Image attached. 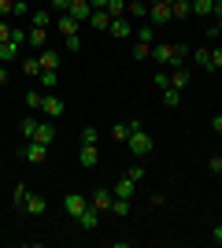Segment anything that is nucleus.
I'll return each instance as SVG.
<instances>
[{
	"mask_svg": "<svg viewBox=\"0 0 222 248\" xmlns=\"http://www.w3.org/2000/svg\"><path fill=\"white\" fill-rule=\"evenodd\" d=\"M126 148H130V152H133V155H137V159H145V155L152 152V148H156V141H152V134H148V130H141V126H137V130L130 134Z\"/></svg>",
	"mask_w": 222,
	"mask_h": 248,
	"instance_id": "obj_1",
	"label": "nucleus"
},
{
	"mask_svg": "<svg viewBox=\"0 0 222 248\" xmlns=\"http://www.w3.org/2000/svg\"><path fill=\"white\" fill-rule=\"evenodd\" d=\"M44 155H48V145H41V141H26V145L19 148V159H26V163H44Z\"/></svg>",
	"mask_w": 222,
	"mask_h": 248,
	"instance_id": "obj_2",
	"label": "nucleus"
},
{
	"mask_svg": "<svg viewBox=\"0 0 222 248\" xmlns=\"http://www.w3.org/2000/svg\"><path fill=\"white\" fill-rule=\"evenodd\" d=\"M85 207H89V197H82V193H67L63 197V211L74 218V222H78V215H82Z\"/></svg>",
	"mask_w": 222,
	"mask_h": 248,
	"instance_id": "obj_3",
	"label": "nucleus"
},
{
	"mask_svg": "<svg viewBox=\"0 0 222 248\" xmlns=\"http://www.w3.org/2000/svg\"><path fill=\"white\" fill-rule=\"evenodd\" d=\"M170 19H174V15H170V4H163V0L148 4V22H152V26H167Z\"/></svg>",
	"mask_w": 222,
	"mask_h": 248,
	"instance_id": "obj_4",
	"label": "nucleus"
},
{
	"mask_svg": "<svg viewBox=\"0 0 222 248\" xmlns=\"http://www.w3.org/2000/svg\"><path fill=\"white\" fill-rule=\"evenodd\" d=\"M137 126H141V119H126V123H115V126H111V137H115L118 145H126L130 134H133Z\"/></svg>",
	"mask_w": 222,
	"mask_h": 248,
	"instance_id": "obj_5",
	"label": "nucleus"
},
{
	"mask_svg": "<svg viewBox=\"0 0 222 248\" xmlns=\"http://www.w3.org/2000/svg\"><path fill=\"white\" fill-rule=\"evenodd\" d=\"M111 200H115V193H111V189H93V197H89V204L96 207V211H111Z\"/></svg>",
	"mask_w": 222,
	"mask_h": 248,
	"instance_id": "obj_6",
	"label": "nucleus"
},
{
	"mask_svg": "<svg viewBox=\"0 0 222 248\" xmlns=\"http://www.w3.org/2000/svg\"><path fill=\"white\" fill-rule=\"evenodd\" d=\"M67 15H71V19H78V22H89V15H93V4H89V0H71Z\"/></svg>",
	"mask_w": 222,
	"mask_h": 248,
	"instance_id": "obj_7",
	"label": "nucleus"
},
{
	"mask_svg": "<svg viewBox=\"0 0 222 248\" xmlns=\"http://www.w3.org/2000/svg\"><path fill=\"white\" fill-rule=\"evenodd\" d=\"M52 26H56L59 33H63V37H74V33L82 30V22H78V19H71V15H56V22H52Z\"/></svg>",
	"mask_w": 222,
	"mask_h": 248,
	"instance_id": "obj_8",
	"label": "nucleus"
},
{
	"mask_svg": "<svg viewBox=\"0 0 222 248\" xmlns=\"http://www.w3.org/2000/svg\"><path fill=\"white\" fill-rule=\"evenodd\" d=\"M44 207H48V200H44V197L26 193V200H22V211H26V215H44Z\"/></svg>",
	"mask_w": 222,
	"mask_h": 248,
	"instance_id": "obj_9",
	"label": "nucleus"
},
{
	"mask_svg": "<svg viewBox=\"0 0 222 248\" xmlns=\"http://www.w3.org/2000/svg\"><path fill=\"white\" fill-rule=\"evenodd\" d=\"M41 111L48 115V119H59V115L67 111V104L59 100V96H52V93H48V96H44V100H41Z\"/></svg>",
	"mask_w": 222,
	"mask_h": 248,
	"instance_id": "obj_10",
	"label": "nucleus"
},
{
	"mask_svg": "<svg viewBox=\"0 0 222 248\" xmlns=\"http://www.w3.org/2000/svg\"><path fill=\"white\" fill-rule=\"evenodd\" d=\"M126 19L148 22V4H145V0H126Z\"/></svg>",
	"mask_w": 222,
	"mask_h": 248,
	"instance_id": "obj_11",
	"label": "nucleus"
},
{
	"mask_svg": "<svg viewBox=\"0 0 222 248\" xmlns=\"http://www.w3.org/2000/svg\"><path fill=\"white\" fill-rule=\"evenodd\" d=\"M107 30H111V37H130V33H133V22H130L126 15H118V19H111Z\"/></svg>",
	"mask_w": 222,
	"mask_h": 248,
	"instance_id": "obj_12",
	"label": "nucleus"
},
{
	"mask_svg": "<svg viewBox=\"0 0 222 248\" xmlns=\"http://www.w3.org/2000/svg\"><path fill=\"white\" fill-rule=\"evenodd\" d=\"M37 63H41V71H56V67H59V52L56 48H41L37 52Z\"/></svg>",
	"mask_w": 222,
	"mask_h": 248,
	"instance_id": "obj_13",
	"label": "nucleus"
},
{
	"mask_svg": "<svg viewBox=\"0 0 222 248\" xmlns=\"http://www.w3.org/2000/svg\"><path fill=\"white\" fill-rule=\"evenodd\" d=\"M78 226H82V230H96V226H100V211H96V207L89 204V207L82 211V215H78Z\"/></svg>",
	"mask_w": 222,
	"mask_h": 248,
	"instance_id": "obj_14",
	"label": "nucleus"
},
{
	"mask_svg": "<svg viewBox=\"0 0 222 248\" xmlns=\"http://www.w3.org/2000/svg\"><path fill=\"white\" fill-rule=\"evenodd\" d=\"M30 141H41V145L52 148V141H56V126H52V123H37V134H33Z\"/></svg>",
	"mask_w": 222,
	"mask_h": 248,
	"instance_id": "obj_15",
	"label": "nucleus"
},
{
	"mask_svg": "<svg viewBox=\"0 0 222 248\" xmlns=\"http://www.w3.org/2000/svg\"><path fill=\"white\" fill-rule=\"evenodd\" d=\"M152 60L156 63H170V67H174V45H152Z\"/></svg>",
	"mask_w": 222,
	"mask_h": 248,
	"instance_id": "obj_16",
	"label": "nucleus"
},
{
	"mask_svg": "<svg viewBox=\"0 0 222 248\" xmlns=\"http://www.w3.org/2000/svg\"><path fill=\"white\" fill-rule=\"evenodd\" d=\"M196 67H200L204 74H211V48H192V56H189Z\"/></svg>",
	"mask_w": 222,
	"mask_h": 248,
	"instance_id": "obj_17",
	"label": "nucleus"
},
{
	"mask_svg": "<svg viewBox=\"0 0 222 248\" xmlns=\"http://www.w3.org/2000/svg\"><path fill=\"white\" fill-rule=\"evenodd\" d=\"M96 163H100V148H96V145H82V167H85V170H93Z\"/></svg>",
	"mask_w": 222,
	"mask_h": 248,
	"instance_id": "obj_18",
	"label": "nucleus"
},
{
	"mask_svg": "<svg viewBox=\"0 0 222 248\" xmlns=\"http://www.w3.org/2000/svg\"><path fill=\"white\" fill-rule=\"evenodd\" d=\"M189 82H192V71H189V67H174V74H170V85H174V89H185Z\"/></svg>",
	"mask_w": 222,
	"mask_h": 248,
	"instance_id": "obj_19",
	"label": "nucleus"
},
{
	"mask_svg": "<svg viewBox=\"0 0 222 248\" xmlns=\"http://www.w3.org/2000/svg\"><path fill=\"white\" fill-rule=\"evenodd\" d=\"M133 33H137V41L156 45V26H152V22H137V26H133Z\"/></svg>",
	"mask_w": 222,
	"mask_h": 248,
	"instance_id": "obj_20",
	"label": "nucleus"
},
{
	"mask_svg": "<svg viewBox=\"0 0 222 248\" xmlns=\"http://www.w3.org/2000/svg\"><path fill=\"white\" fill-rule=\"evenodd\" d=\"M30 22L33 26H41V30H48V26H52V11H44V8H37V11H30Z\"/></svg>",
	"mask_w": 222,
	"mask_h": 248,
	"instance_id": "obj_21",
	"label": "nucleus"
},
{
	"mask_svg": "<svg viewBox=\"0 0 222 248\" xmlns=\"http://www.w3.org/2000/svg\"><path fill=\"white\" fill-rule=\"evenodd\" d=\"M170 15H174V19H189L192 4H189V0H170Z\"/></svg>",
	"mask_w": 222,
	"mask_h": 248,
	"instance_id": "obj_22",
	"label": "nucleus"
},
{
	"mask_svg": "<svg viewBox=\"0 0 222 248\" xmlns=\"http://www.w3.org/2000/svg\"><path fill=\"white\" fill-rule=\"evenodd\" d=\"M44 41H48V30H41V26H33L26 33V45H33V48H44Z\"/></svg>",
	"mask_w": 222,
	"mask_h": 248,
	"instance_id": "obj_23",
	"label": "nucleus"
},
{
	"mask_svg": "<svg viewBox=\"0 0 222 248\" xmlns=\"http://www.w3.org/2000/svg\"><path fill=\"white\" fill-rule=\"evenodd\" d=\"M133 189H137V182H130V178H118L111 193H115V197H133Z\"/></svg>",
	"mask_w": 222,
	"mask_h": 248,
	"instance_id": "obj_24",
	"label": "nucleus"
},
{
	"mask_svg": "<svg viewBox=\"0 0 222 248\" xmlns=\"http://www.w3.org/2000/svg\"><path fill=\"white\" fill-rule=\"evenodd\" d=\"M189 4H192V15H200V19H207L215 11V0H189Z\"/></svg>",
	"mask_w": 222,
	"mask_h": 248,
	"instance_id": "obj_25",
	"label": "nucleus"
},
{
	"mask_svg": "<svg viewBox=\"0 0 222 248\" xmlns=\"http://www.w3.org/2000/svg\"><path fill=\"white\" fill-rule=\"evenodd\" d=\"M89 26H96V30H107V26H111V15H107L104 8L93 11V15H89Z\"/></svg>",
	"mask_w": 222,
	"mask_h": 248,
	"instance_id": "obj_26",
	"label": "nucleus"
},
{
	"mask_svg": "<svg viewBox=\"0 0 222 248\" xmlns=\"http://www.w3.org/2000/svg\"><path fill=\"white\" fill-rule=\"evenodd\" d=\"M37 85H41V89H56V85H59V74L56 71H41L37 74Z\"/></svg>",
	"mask_w": 222,
	"mask_h": 248,
	"instance_id": "obj_27",
	"label": "nucleus"
},
{
	"mask_svg": "<svg viewBox=\"0 0 222 248\" xmlns=\"http://www.w3.org/2000/svg\"><path fill=\"white\" fill-rule=\"evenodd\" d=\"M19 48H22V45H15V41H4V45H0V63L15 60V56H19Z\"/></svg>",
	"mask_w": 222,
	"mask_h": 248,
	"instance_id": "obj_28",
	"label": "nucleus"
},
{
	"mask_svg": "<svg viewBox=\"0 0 222 248\" xmlns=\"http://www.w3.org/2000/svg\"><path fill=\"white\" fill-rule=\"evenodd\" d=\"M41 100H44L41 85H37V89H30V93H26V108H30V111H41Z\"/></svg>",
	"mask_w": 222,
	"mask_h": 248,
	"instance_id": "obj_29",
	"label": "nucleus"
},
{
	"mask_svg": "<svg viewBox=\"0 0 222 248\" xmlns=\"http://www.w3.org/2000/svg\"><path fill=\"white\" fill-rule=\"evenodd\" d=\"M130 207H133V204H130V197H115V200H111V211H115L118 218L130 215Z\"/></svg>",
	"mask_w": 222,
	"mask_h": 248,
	"instance_id": "obj_30",
	"label": "nucleus"
},
{
	"mask_svg": "<svg viewBox=\"0 0 222 248\" xmlns=\"http://www.w3.org/2000/svg\"><path fill=\"white\" fill-rule=\"evenodd\" d=\"M163 104H167V108H178V104H181V93L174 89V85H167V89H163Z\"/></svg>",
	"mask_w": 222,
	"mask_h": 248,
	"instance_id": "obj_31",
	"label": "nucleus"
},
{
	"mask_svg": "<svg viewBox=\"0 0 222 248\" xmlns=\"http://www.w3.org/2000/svg\"><path fill=\"white\" fill-rule=\"evenodd\" d=\"M107 15H111V19H118V15H126V0H107Z\"/></svg>",
	"mask_w": 222,
	"mask_h": 248,
	"instance_id": "obj_32",
	"label": "nucleus"
},
{
	"mask_svg": "<svg viewBox=\"0 0 222 248\" xmlns=\"http://www.w3.org/2000/svg\"><path fill=\"white\" fill-rule=\"evenodd\" d=\"M19 130H22V141H30V137L37 134V119H22V123H19Z\"/></svg>",
	"mask_w": 222,
	"mask_h": 248,
	"instance_id": "obj_33",
	"label": "nucleus"
},
{
	"mask_svg": "<svg viewBox=\"0 0 222 248\" xmlns=\"http://www.w3.org/2000/svg\"><path fill=\"white\" fill-rule=\"evenodd\" d=\"M133 60H152V45L137 41V45H133Z\"/></svg>",
	"mask_w": 222,
	"mask_h": 248,
	"instance_id": "obj_34",
	"label": "nucleus"
},
{
	"mask_svg": "<svg viewBox=\"0 0 222 248\" xmlns=\"http://www.w3.org/2000/svg\"><path fill=\"white\" fill-rule=\"evenodd\" d=\"M22 74H30V78H37V74H41V63H37V56H33V60H22Z\"/></svg>",
	"mask_w": 222,
	"mask_h": 248,
	"instance_id": "obj_35",
	"label": "nucleus"
},
{
	"mask_svg": "<svg viewBox=\"0 0 222 248\" xmlns=\"http://www.w3.org/2000/svg\"><path fill=\"white\" fill-rule=\"evenodd\" d=\"M96 141H100V130H96V126H85L82 130V145H96Z\"/></svg>",
	"mask_w": 222,
	"mask_h": 248,
	"instance_id": "obj_36",
	"label": "nucleus"
},
{
	"mask_svg": "<svg viewBox=\"0 0 222 248\" xmlns=\"http://www.w3.org/2000/svg\"><path fill=\"white\" fill-rule=\"evenodd\" d=\"M215 26H211V33H222V0H215Z\"/></svg>",
	"mask_w": 222,
	"mask_h": 248,
	"instance_id": "obj_37",
	"label": "nucleus"
},
{
	"mask_svg": "<svg viewBox=\"0 0 222 248\" xmlns=\"http://www.w3.org/2000/svg\"><path fill=\"white\" fill-rule=\"evenodd\" d=\"M26 33H30V30H22V26L15 30V26H11V37H8V41H15V45H26Z\"/></svg>",
	"mask_w": 222,
	"mask_h": 248,
	"instance_id": "obj_38",
	"label": "nucleus"
},
{
	"mask_svg": "<svg viewBox=\"0 0 222 248\" xmlns=\"http://www.w3.org/2000/svg\"><path fill=\"white\" fill-rule=\"evenodd\" d=\"M11 15H19V19L30 15V0H15V11H11Z\"/></svg>",
	"mask_w": 222,
	"mask_h": 248,
	"instance_id": "obj_39",
	"label": "nucleus"
},
{
	"mask_svg": "<svg viewBox=\"0 0 222 248\" xmlns=\"http://www.w3.org/2000/svg\"><path fill=\"white\" fill-rule=\"evenodd\" d=\"M211 71H222V48H211Z\"/></svg>",
	"mask_w": 222,
	"mask_h": 248,
	"instance_id": "obj_40",
	"label": "nucleus"
},
{
	"mask_svg": "<svg viewBox=\"0 0 222 248\" xmlns=\"http://www.w3.org/2000/svg\"><path fill=\"white\" fill-rule=\"evenodd\" d=\"M126 178H130V182H141V178H145V167H130Z\"/></svg>",
	"mask_w": 222,
	"mask_h": 248,
	"instance_id": "obj_41",
	"label": "nucleus"
},
{
	"mask_svg": "<svg viewBox=\"0 0 222 248\" xmlns=\"http://www.w3.org/2000/svg\"><path fill=\"white\" fill-rule=\"evenodd\" d=\"M67 52H82V37L74 33V37H67Z\"/></svg>",
	"mask_w": 222,
	"mask_h": 248,
	"instance_id": "obj_42",
	"label": "nucleus"
},
{
	"mask_svg": "<svg viewBox=\"0 0 222 248\" xmlns=\"http://www.w3.org/2000/svg\"><path fill=\"white\" fill-rule=\"evenodd\" d=\"M207 170H215V174H222V155H211V159H207Z\"/></svg>",
	"mask_w": 222,
	"mask_h": 248,
	"instance_id": "obj_43",
	"label": "nucleus"
},
{
	"mask_svg": "<svg viewBox=\"0 0 222 248\" xmlns=\"http://www.w3.org/2000/svg\"><path fill=\"white\" fill-rule=\"evenodd\" d=\"M26 193H30L26 186H15V204H19V207H22V200H26Z\"/></svg>",
	"mask_w": 222,
	"mask_h": 248,
	"instance_id": "obj_44",
	"label": "nucleus"
},
{
	"mask_svg": "<svg viewBox=\"0 0 222 248\" xmlns=\"http://www.w3.org/2000/svg\"><path fill=\"white\" fill-rule=\"evenodd\" d=\"M15 11V0H0V15H11Z\"/></svg>",
	"mask_w": 222,
	"mask_h": 248,
	"instance_id": "obj_45",
	"label": "nucleus"
},
{
	"mask_svg": "<svg viewBox=\"0 0 222 248\" xmlns=\"http://www.w3.org/2000/svg\"><path fill=\"white\" fill-rule=\"evenodd\" d=\"M8 37H11V26H8V22H4V19H0V45L8 41Z\"/></svg>",
	"mask_w": 222,
	"mask_h": 248,
	"instance_id": "obj_46",
	"label": "nucleus"
},
{
	"mask_svg": "<svg viewBox=\"0 0 222 248\" xmlns=\"http://www.w3.org/2000/svg\"><path fill=\"white\" fill-rule=\"evenodd\" d=\"M156 85H159V89H167V85H170V78H167L163 71H156Z\"/></svg>",
	"mask_w": 222,
	"mask_h": 248,
	"instance_id": "obj_47",
	"label": "nucleus"
},
{
	"mask_svg": "<svg viewBox=\"0 0 222 248\" xmlns=\"http://www.w3.org/2000/svg\"><path fill=\"white\" fill-rule=\"evenodd\" d=\"M211 241H215V245H222V222H215V230H211Z\"/></svg>",
	"mask_w": 222,
	"mask_h": 248,
	"instance_id": "obj_48",
	"label": "nucleus"
},
{
	"mask_svg": "<svg viewBox=\"0 0 222 248\" xmlns=\"http://www.w3.org/2000/svg\"><path fill=\"white\" fill-rule=\"evenodd\" d=\"M211 130H215V134L222 137V115H215V119H211Z\"/></svg>",
	"mask_w": 222,
	"mask_h": 248,
	"instance_id": "obj_49",
	"label": "nucleus"
},
{
	"mask_svg": "<svg viewBox=\"0 0 222 248\" xmlns=\"http://www.w3.org/2000/svg\"><path fill=\"white\" fill-rule=\"evenodd\" d=\"M0 85H8V67L0 63Z\"/></svg>",
	"mask_w": 222,
	"mask_h": 248,
	"instance_id": "obj_50",
	"label": "nucleus"
},
{
	"mask_svg": "<svg viewBox=\"0 0 222 248\" xmlns=\"http://www.w3.org/2000/svg\"><path fill=\"white\" fill-rule=\"evenodd\" d=\"M93 4V11H100V8H107V0H89Z\"/></svg>",
	"mask_w": 222,
	"mask_h": 248,
	"instance_id": "obj_51",
	"label": "nucleus"
},
{
	"mask_svg": "<svg viewBox=\"0 0 222 248\" xmlns=\"http://www.w3.org/2000/svg\"><path fill=\"white\" fill-rule=\"evenodd\" d=\"M0 167H4V155H0Z\"/></svg>",
	"mask_w": 222,
	"mask_h": 248,
	"instance_id": "obj_52",
	"label": "nucleus"
},
{
	"mask_svg": "<svg viewBox=\"0 0 222 248\" xmlns=\"http://www.w3.org/2000/svg\"><path fill=\"white\" fill-rule=\"evenodd\" d=\"M145 4H156V0H145Z\"/></svg>",
	"mask_w": 222,
	"mask_h": 248,
	"instance_id": "obj_53",
	"label": "nucleus"
},
{
	"mask_svg": "<svg viewBox=\"0 0 222 248\" xmlns=\"http://www.w3.org/2000/svg\"><path fill=\"white\" fill-rule=\"evenodd\" d=\"M30 4H33V0H30Z\"/></svg>",
	"mask_w": 222,
	"mask_h": 248,
	"instance_id": "obj_54",
	"label": "nucleus"
}]
</instances>
